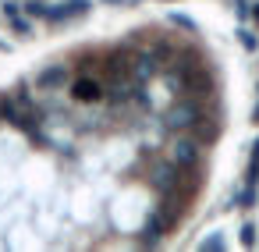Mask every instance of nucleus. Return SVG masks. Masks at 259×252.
<instances>
[{
	"mask_svg": "<svg viewBox=\"0 0 259 252\" xmlns=\"http://www.w3.org/2000/svg\"><path fill=\"white\" fill-rule=\"evenodd\" d=\"M163 124H167L170 132L195 128V124H199V107H195V103H188V100H181V103H174V107L163 114Z\"/></svg>",
	"mask_w": 259,
	"mask_h": 252,
	"instance_id": "1",
	"label": "nucleus"
},
{
	"mask_svg": "<svg viewBox=\"0 0 259 252\" xmlns=\"http://www.w3.org/2000/svg\"><path fill=\"white\" fill-rule=\"evenodd\" d=\"M89 0H64V4H50V11H47V22L50 25H64V22H71V18H82V15H89Z\"/></svg>",
	"mask_w": 259,
	"mask_h": 252,
	"instance_id": "2",
	"label": "nucleus"
},
{
	"mask_svg": "<svg viewBox=\"0 0 259 252\" xmlns=\"http://www.w3.org/2000/svg\"><path fill=\"white\" fill-rule=\"evenodd\" d=\"M71 78H68V68L64 64H47L39 75H36V89L39 93H57V89H64Z\"/></svg>",
	"mask_w": 259,
	"mask_h": 252,
	"instance_id": "3",
	"label": "nucleus"
},
{
	"mask_svg": "<svg viewBox=\"0 0 259 252\" xmlns=\"http://www.w3.org/2000/svg\"><path fill=\"white\" fill-rule=\"evenodd\" d=\"M103 96H107V89L96 78H75L71 82V100H78V103H96Z\"/></svg>",
	"mask_w": 259,
	"mask_h": 252,
	"instance_id": "4",
	"label": "nucleus"
},
{
	"mask_svg": "<svg viewBox=\"0 0 259 252\" xmlns=\"http://www.w3.org/2000/svg\"><path fill=\"white\" fill-rule=\"evenodd\" d=\"M167 227H170V224H167V217L156 209V213H149V220L142 224V238H139V241H142L146 248H153V245H160V238H163V231H167Z\"/></svg>",
	"mask_w": 259,
	"mask_h": 252,
	"instance_id": "5",
	"label": "nucleus"
},
{
	"mask_svg": "<svg viewBox=\"0 0 259 252\" xmlns=\"http://www.w3.org/2000/svg\"><path fill=\"white\" fill-rule=\"evenodd\" d=\"M178 163H160L156 171H153V188L156 192H163V195H170L174 192V185H178Z\"/></svg>",
	"mask_w": 259,
	"mask_h": 252,
	"instance_id": "6",
	"label": "nucleus"
},
{
	"mask_svg": "<svg viewBox=\"0 0 259 252\" xmlns=\"http://www.w3.org/2000/svg\"><path fill=\"white\" fill-rule=\"evenodd\" d=\"M174 163L178 167H195L199 163V146L192 139H178L174 142Z\"/></svg>",
	"mask_w": 259,
	"mask_h": 252,
	"instance_id": "7",
	"label": "nucleus"
},
{
	"mask_svg": "<svg viewBox=\"0 0 259 252\" xmlns=\"http://www.w3.org/2000/svg\"><path fill=\"white\" fill-rule=\"evenodd\" d=\"M132 75H135V82H149V78L156 75V54L135 57V61H132Z\"/></svg>",
	"mask_w": 259,
	"mask_h": 252,
	"instance_id": "8",
	"label": "nucleus"
},
{
	"mask_svg": "<svg viewBox=\"0 0 259 252\" xmlns=\"http://www.w3.org/2000/svg\"><path fill=\"white\" fill-rule=\"evenodd\" d=\"M8 25H11V32H15V36H22V39H29V36H32V18H29V15H11V18H8Z\"/></svg>",
	"mask_w": 259,
	"mask_h": 252,
	"instance_id": "9",
	"label": "nucleus"
},
{
	"mask_svg": "<svg viewBox=\"0 0 259 252\" xmlns=\"http://www.w3.org/2000/svg\"><path fill=\"white\" fill-rule=\"evenodd\" d=\"M224 245H227V241H224V234H220V231H213L209 238H202V241H199V248H202V252H224Z\"/></svg>",
	"mask_w": 259,
	"mask_h": 252,
	"instance_id": "10",
	"label": "nucleus"
},
{
	"mask_svg": "<svg viewBox=\"0 0 259 252\" xmlns=\"http://www.w3.org/2000/svg\"><path fill=\"white\" fill-rule=\"evenodd\" d=\"M50 4H43V0H25V15L29 18H47Z\"/></svg>",
	"mask_w": 259,
	"mask_h": 252,
	"instance_id": "11",
	"label": "nucleus"
},
{
	"mask_svg": "<svg viewBox=\"0 0 259 252\" xmlns=\"http://www.w3.org/2000/svg\"><path fill=\"white\" fill-rule=\"evenodd\" d=\"M238 234H241V245H248V248H252V245H255V224H248V220H245V224H241V231H238Z\"/></svg>",
	"mask_w": 259,
	"mask_h": 252,
	"instance_id": "12",
	"label": "nucleus"
},
{
	"mask_svg": "<svg viewBox=\"0 0 259 252\" xmlns=\"http://www.w3.org/2000/svg\"><path fill=\"white\" fill-rule=\"evenodd\" d=\"M167 18H170V22H174V25H181V29H188V32H195V22H192V18H188V15H178V11H170V15H167Z\"/></svg>",
	"mask_w": 259,
	"mask_h": 252,
	"instance_id": "13",
	"label": "nucleus"
},
{
	"mask_svg": "<svg viewBox=\"0 0 259 252\" xmlns=\"http://www.w3.org/2000/svg\"><path fill=\"white\" fill-rule=\"evenodd\" d=\"M238 39H241V47H245V50H248V54H252V50H255V47H259V39H255V36H252V32H248V29H238Z\"/></svg>",
	"mask_w": 259,
	"mask_h": 252,
	"instance_id": "14",
	"label": "nucleus"
},
{
	"mask_svg": "<svg viewBox=\"0 0 259 252\" xmlns=\"http://www.w3.org/2000/svg\"><path fill=\"white\" fill-rule=\"evenodd\" d=\"M234 202H241V206H252V202H255V185H248L245 192H238V199H234Z\"/></svg>",
	"mask_w": 259,
	"mask_h": 252,
	"instance_id": "15",
	"label": "nucleus"
},
{
	"mask_svg": "<svg viewBox=\"0 0 259 252\" xmlns=\"http://www.w3.org/2000/svg\"><path fill=\"white\" fill-rule=\"evenodd\" d=\"M0 11H4V18H11V15H18V4H15V0H4Z\"/></svg>",
	"mask_w": 259,
	"mask_h": 252,
	"instance_id": "16",
	"label": "nucleus"
},
{
	"mask_svg": "<svg viewBox=\"0 0 259 252\" xmlns=\"http://www.w3.org/2000/svg\"><path fill=\"white\" fill-rule=\"evenodd\" d=\"M234 11H238V18H248V4H245V0H234Z\"/></svg>",
	"mask_w": 259,
	"mask_h": 252,
	"instance_id": "17",
	"label": "nucleus"
},
{
	"mask_svg": "<svg viewBox=\"0 0 259 252\" xmlns=\"http://www.w3.org/2000/svg\"><path fill=\"white\" fill-rule=\"evenodd\" d=\"M100 4H110V8H117V4H124V0H100Z\"/></svg>",
	"mask_w": 259,
	"mask_h": 252,
	"instance_id": "18",
	"label": "nucleus"
},
{
	"mask_svg": "<svg viewBox=\"0 0 259 252\" xmlns=\"http://www.w3.org/2000/svg\"><path fill=\"white\" fill-rule=\"evenodd\" d=\"M252 18H255V22H259V4H252Z\"/></svg>",
	"mask_w": 259,
	"mask_h": 252,
	"instance_id": "19",
	"label": "nucleus"
},
{
	"mask_svg": "<svg viewBox=\"0 0 259 252\" xmlns=\"http://www.w3.org/2000/svg\"><path fill=\"white\" fill-rule=\"evenodd\" d=\"M252 121H255V124H259V103H255V110H252Z\"/></svg>",
	"mask_w": 259,
	"mask_h": 252,
	"instance_id": "20",
	"label": "nucleus"
}]
</instances>
